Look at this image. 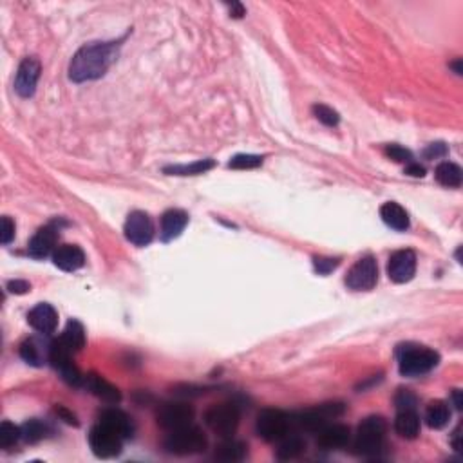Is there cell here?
<instances>
[{
  "label": "cell",
  "mask_w": 463,
  "mask_h": 463,
  "mask_svg": "<svg viewBox=\"0 0 463 463\" xmlns=\"http://www.w3.org/2000/svg\"><path fill=\"white\" fill-rule=\"evenodd\" d=\"M257 435L266 442H279L291 430L290 416L279 409H264L257 416Z\"/></svg>",
  "instance_id": "cell-7"
},
{
  "label": "cell",
  "mask_w": 463,
  "mask_h": 463,
  "mask_svg": "<svg viewBox=\"0 0 463 463\" xmlns=\"http://www.w3.org/2000/svg\"><path fill=\"white\" fill-rule=\"evenodd\" d=\"M89 445L98 458H115L122 452L123 438L107 426L98 423L90 429Z\"/></svg>",
  "instance_id": "cell-8"
},
{
  "label": "cell",
  "mask_w": 463,
  "mask_h": 463,
  "mask_svg": "<svg viewBox=\"0 0 463 463\" xmlns=\"http://www.w3.org/2000/svg\"><path fill=\"white\" fill-rule=\"evenodd\" d=\"M239 409L235 404H218L212 406L205 414V422L210 429L221 438H232L239 427Z\"/></svg>",
  "instance_id": "cell-6"
},
{
  "label": "cell",
  "mask_w": 463,
  "mask_h": 463,
  "mask_svg": "<svg viewBox=\"0 0 463 463\" xmlns=\"http://www.w3.org/2000/svg\"><path fill=\"white\" fill-rule=\"evenodd\" d=\"M313 115H315V118L319 119L320 123H324L326 127H336L339 122H341V116H339V112L333 111L332 107L322 105V103L313 107Z\"/></svg>",
  "instance_id": "cell-32"
},
{
  "label": "cell",
  "mask_w": 463,
  "mask_h": 463,
  "mask_svg": "<svg viewBox=\"0 0 463 463\" xmlns=\"http://www.w3.org/2000/svg\"><path fill=\"white\" fill-rule=\"evenodd\" d=\"M394 429L402 438L414 440L420 435V416L414 409L398 411L397 420H394Z\"/></svg>",
  "instance_id": "cell-23"
},
{
  "label": "cell",
  "mask_w": 463,
  "mask_h": 463,
  "mask_svg": "<svg viewBox=\"0 0 463 463\" xmlns=\"http://www.w3.org/2000/svg\"><path fill=\"white\" fill-rule=\"evenodd\" d=\"M216 167L213 160H199L190 165H176V167H165L163 172L168 176H197V174L209 172L210 168Z\"/></svg>",
  "instance_id": "cell-28"
},
{
  "label": "cell",
  "mask_w": 463,
  "mask_h": 463,
  "mask_svg": "<svg viewBox=\"0 0 463 463\" xmlns=\"http://www.w3.org/2000/svg\"><path fill=\"white\" fill-rule=\"evenodd\" d=\"M40 61L37 58H24L17 71V78H15V90L22 98H29L35 95L37 90L38 78H40Z\"/></svg>",
  "instance_id": "cell-13"
},
{
  "label": "cell",
  "mask_w": 463,
  "mask_h": 463,
  "mask_svg": "<svg viewBox=\"0 0 463 463\" xmlns=\"http://www.w3.org/2000/svg\"><path fill=\"white\" fill-rule=\"evenodd\" d=\"M20 429H22V440L28 443L40 442V440L45 438V435H47V426H45L44 422H40V420H29V422H25Z\"/></svg>",
  "instance_id": "cell-30"
},
{
  "label": "cell",
  "mask_w": 463,
  "mask_h": 463,
  "mask_svg": "<svg viewBox=\"0 0 463 463\" xmlns=\"http://www.w3.org/2000/svg\"><path fill=\"white\" fill-rule=\"evenodd\" d=\"M156 418L158 423L168 433L177 430L192 423L194 407L187 402H167L158 409Z\"/></svg>",
  "instance_id": "cell-10"
},
{
  "label": "cell",
  "mask_w": 463,
  "mask_h": 463,
  "mask_svg": "<svg viewBox=\"0 0 463 463\" xmlns=\"http://www.w3.org/2000/svg\"><path fill=\"white\" fill-rule=\"evenodd\" d=\"M259 165H262V156H257V154H238L228 161L230 168H239V170L255 168Z\"/></svg>",
  "instance_id": "cell-33"
},
{
  "label": "cell",
  "mask_w": 463,
  "mask_h": 463,
  "mask_svg": "<svg viewBox=\"0 0 463 463\" xmlns=\"http://www.w3.org/2000/svg\"><path fill=\"white\" fill-rule=\"evenodd\" d=\"M57 241H58V230L51 225L44 226V228L38 230L37 234L33 235V239L29 241L28 254L35 259L47 257V255L54 254V250L58 248Z\"/></svg>",
  "instance_id": "cell-16"
},
{
  "label": "cell",
  "mask_w": 463,
  "mask_h": 463,
  "mask_svg": "<svg viewBox=\"0 0 463 463\" xmlns=\"http://www.w3.org/2000/svg\"><path fill=\"white\" fill-rule=\"evenodd\" d=\"M119 42H90L71 60L69 78L76 83L102 78L118 58Z\"/></svg>",
  "instance_id": "cell-1"
},
{
  "label": "cell",
  "mask_w": 463,
  "mask_h": 463,
  "mask_svg": "<svg viewBox=\"0 0 463 463\" xmlns=\"http://www.w3.org/2000/svg\"><path fill=\"white\" fill-rule=\"evenodd\" d=\"M246 456V445L238 440L225 438V442L216 449V458L223 462H241Z\"/></svg>",
  "instance_id": "cell-29"
},
{
  "label": "cell",
  "mask_w": 463,
  "mask_h": 463,
  "mask_svg": "<svg viewBox=\"0 0 463 463\" xmlns=\"http://www.w3.org/2000/svg\"><path fill=\"white\" fill-rule=\"evenodd\" d=\"M60 341L69 348L71 353L82 351L86 346V329L78 320H69L64 333H61Z\"/></svg>",
  "instance_id": "cell-24"
},
{
  "label": "cell",
  "mask_w": 463,
  "mask_h": 463,
  "mask_svg": "<svg viewBox=\"0 0 463 463\" xmlns=\"http://www.w3.org/2000/svg\"><path fill=\"white\" fill-rule=\"evenodd\" d=\"M378 281V266L371 255L358 259L348 271L346 286L355 291H368L375 288Z\"/></svg>",
  "instance_id": "cell-9"
},
{
  "label": "cell",
  "mask_w": 463,
  "mask_h": 463,
  "mask_svg": "<svg viewBox=\"0 0 463 463\" xmlns=\"http://www.w3.org/2000/svg\"><path fill=\"white\" fill-rule=\"evenodd\" d=\"M279 442L281 445L277 449V458L279 459H295L306 449V442L297 433H288Z\"/></svg>",
  "instance_id": "cell-27"
},
{
  "label": "cell",
  "mask_w": 463,
  "mask_h": 463,
  "mask_svg": "<svg viewBox=\"0 0 463 463\" xmlns=\"http://www.w3.org/2000/svg\"><path fill=\"white\" fill-rule=\"evenodd\" d=\"M83 385H86L87 389L95 394V397L102 398L103 402L118 404L119 400H122V393L118 391V387H115V385L109 384L105 378L98 377V375H95V373L87 375Z\"/></svg>",
  "instance_id": "cell-21"
},
{
  "label": "cell",
  "mask_w": 463,
  "mask_h": 463,
  "mask_svg": "<svg viewBox=\"0 0 463 463\" xmlns=\"http://www.w3.org/2000/svg\"><path fill=\"white\" fill-rule=\"evenodd\" d=\"M51 344L53 342H47L44 336H31L20 346L22 361L28 362L29 365H35V368H42L49 362Z\"/></svg>",
  "instance_id": "cell-15"
},
{
  "label": "cell",
  "mask_w": 463,
  "mask_h": 463,
  "mask_svg": "<svg viewBox=\"0 0 463 463\" xmlns=\"http://www.w3.org/2000/svg\"><path fill=\"white\" fill-rule=\"evenodd\" d=\"M394 404H397L398 411H416V404L418 402H416V397H414L411 391L400 389L397 393V397H394Z\"/></svg>",
  "instance_id": "cell-35"
},
{
  "label": "cell",
  "mask_w": 463,
  "mask_h": 463,
  "mask_svg": "<svg viewBox=\"0 0 463 463\" xmlns=\"http://www.w3.org/2000/svg\"><path fill=\"white\" fill-rule=\"evenodd\" d=\"M385 429H387V423L382 416H368L365 420H362L357 430V438L353 443L355 452L358 456H365V458L377 456L384 447Z\"/></svg>",
  "instance_id": "cell-3"
},
{
  "label": "cell",
  "mask_w": 463,
  "mask_h": 463,
  "mask_svg": "<svg viewBox=\"0 0 463 463\" xmlns=\"http://www.w3.org/2000/svg\"><path fill=\"white\" fill-rule=\"evenodd\" d=\"M187 225H189V213L177 209L167 210L161 218V241L168 242L180 238Z\"/></svg>",
  "instance_id": "cell-20"
},
{
  "label": "cell",
  "mask_w": 463,
  "mask_h": 463,
  "mask_svg": "<svg viewBox=\"0 0 463 463\" xmlns=\"http://www.w3.org/2000/svg\"><path fill=\"white\" fill-rule=\"evenodd\" d=\"M165 449L170 455L177 456L199 455L206 449V436L199 427L190 423L177 430H170V435L165 440Z\"/></svg>",
  "instance_id": "cell-4"
},
{
  "label": "cell",
  "mask_w": 463,
  "mask_h": 463,
  "mask_svg": "<svg viewBox=\"0 0 463 463\" xmlns=\"http://www.w3.org/2000/svg\"><path fill=\"white\" fill-rule=\"evenodd\" d=\"M8 290L11 291V293H15V295H24V293H28L29 290H31V284L28 283V281H9L8 283Z\"/></svg>",
  "instance_id": "cell-39"
},
{
  "label": "cell",
  "mask_w": 463,
  "mask_h": 463,
  "mask_svg": "<svg viewBox=\"0 0 463 463\" xmlns=\"http://www.w3.org/2000/svg\"><path fill=\"white\" fill-rule=\"evenodd\" d=\"M20 438V427L13 426L11 422H2V426H0V447H2V449H9V447L15 445Z\"/></svg>",
  "instance_id": "cell-31"
},
{
  "label": "cell",
  "mask_w": 463,
  "mask_h": 463,
  "mask_svg": "<svg viewBox=\"0 0 463 463\" xmlns=\"http://www.w3.org/2000/svg\"><path fill=\"white\" fill-rule=\"evenodd\" d=\"M351 438V430L348 426L342 423H332V426H324L319 430L317 436V445L326 449V451H335V449H342L349 443Z\"/></svg>",
  "instance_id": "cell-17"
},
{
  "label": "cell",
  "mask_w": 463,
  "mask_h": 463,
  "mask_svg": "<svg viewBox=\"0 0 463 463\" xmlns=\"http://www.w3.org/2000/svg\"><path fill=\"white\" fill-rule=\"evenodd\" d=\"M28 322L40 335H51L58 326V313L51 304L40 303L28 313Z\"/></svg>",
  "instance_id": "cell-14"
},
{
  "label": "cell",
  "mask_w": 463,
  "mask_h": 463,
  "mask_svg": "<svg viewBox=\"0 0 463 463\" xmlns=\"http://www.w3.org/2000/svg\"><path fill=\"white\" fill-rule=\"evenodd\" d=\"M398 357V369L404 377H422V375L429 373L438 365L440 355L436 351L423 346L416 344H406L398 346L397 349Z\"/></svg>",
  "instance_id": "cell-2"
},
{
  "label": "cell",
  "mask_w": 463,
  "mask_h": 463,
  "mask_svg": "<svg viewBox=\"0 0 463 463\" xmlns=\"http://www.w3.org/2000/svg\"><path fill=\"white\" fill-rule=\"evenodd\" d=\"M346 411L344 404L333 402V404H322V406L315 407V409H307L303 413L291 414L290 426L291 429L307 430V433H319L324 426H328L329 420L341 416Z\"/></svg>",
  "instance_id": "cell-5"
},
{
  "label": "cell",
  "mask_w": 463,
  "mask_h": 463,
  "mask_svg": "<svg viewBox=\"0 0 463 463\" xmlns=\"http://www.w3.org/2000/svg\"><path fill=\"white\" fill-rule=\"evenodd\" d=\"M228 8H230V13H232V17L241 18L242 15H245V8H242V6L239 4V2H232V4H230Z\"/></svg>",
  "instance_id": "cell-43"
},
{
  "label": "cell",
  "mask_w": 463,
  "mask_h": 463,
  "mask_svg": "<svg viewBox=\"0 0 463 463\" xmlns=\"http://www.w3.org/2000/svg\"><path fill=\"white\" fill-rule=\"evenodd\" d=\"M406 174H409V176L413 177H423L426 176V168H423L420 163L411 161L409 165H406Z\"/></svg>",
  "instance_id": "cell-40"
},
{
  "label": "cell",
  "mask_w": 463,
  "mask_h": 463,
  "mask_svg": "<svg viewBox=\"0 0 463 463\" xmlns=\"http://www.w3.org/2000/svg\"><path fill=\"white\" fill-rule=\"evenodd\" d=\"M123 232H125L127 241L134 246H147L154 239V223L148 213L136 210L129 213Z\"/></svg>",
  "instance_id": "cell-11"
},
{
  "label": "cell",
  "mask_w": 463,
  "mask_h": 463,
  "mask_svg": "<svg viewBox=\"0 0 463 463\" xmlns=\"http://www.w3.org/2000/svg\"><path fill=\"white\" fill-rule=\"evenodd\" d=\"M385 154H387V158L397 161V163L409 165L413 161V152L409 148L402 147V145H387L385 147Z\"/></svg>",
  "instance_id": "cell-34"
},
{
  "label": "cell",
  "mask_w": 463,
  "mask_h": 463,
  "mask_svg": "<svg viewBox=\"0 0 463 463\" xmlns=\"http://www.w3.org/2000/svg\"><path fill=\"white\" fill-rule=\"evenodd\" d=\"M0 226H2V228H0V242H2V245H9V242L15 239V223H13L8 216H4Z\"/></svg>",
  "instance_id": "cell-37"
},
{
  "label": "cell",
  "mask_w": 463,
  "mask_h": 463,
  "mask_svg": "<svg viewBox=\"0 0 463 463\" xmlns=\"http://www.w3.org/2000/svg\"><path fill=\"white\" fill-rule=\"evenodd\" d=\"M451 67L456 71V74H462V60H459V58L455 61V64H451Z\"/></svg>",
  "instance_id": "cell-45"
},
{
  "label": "cell",
  "mask_w": 463,
  "mask_h": 463,
  "mask_svg": "<svg viewBox=\"0 0 463 463\" xmlns=\"http://www.w3.org/2000/svg\"><path fill=\"white\" fill-rule=\"evenodd\" d=\"M313 264H315L317 274H320V275H328L329 271H333L336 266H339V259H332V257H315V259H313Z\"/></svg>",
  "instance_id": "cell-36"
},
{
  "label": "cell",
  "mask_w": 463,
  "mask_h": 463,
  "mask_svg": "<svg viewBox=\"0 0 463 463\" xmlns=\"http://www.w3.org/2000/svg\"><path fill=\"white\" fill-rule=\"evenodd\" d=\"M53 262L64 271H76L86 264V254L76 245H61L54 250Z\"/></svg>",
  "instance_id": "cell-18"
},
{
  "label": "cell",
  "mask_w": 463,
  "mask_h": 463,
  "mask_svg": "<svg viewBox=\"0 0 463 463\" xmlns=\"http://www.w3.org/2000/svg\"><path fill=\"white\" fill-rule=\"evenodd\" d=\"M100 423H103V426H107L109 429L115 430V433H118L123 440L134 436L136 427L132 418L129 414L123 413V411L116 409V407L102 411V414H100Z\"/></svg>",
  "instance_id": "cell-19"
},
{
  "label": "cell",
  "mask_w": 463,
  "mask_h": 463,
  "mask_svg": "<svg viewBox=\"0 0 463 463\" xmlns=\"http://www.w3.org/2000/svg\"><path fill=\"white\" fill-rule=\"evenodd\" d=\"M436 181L447 189H459L463 181V172L462 168L456 163H451V161H443L436 167Z\"/></svg>",
  "instance_id": "cell-25"
},
{
  "label": "cell",
  "mask_w": 463,
  "mask_h": 463,
  "mask_svg": "<svg viewBox=\"0 0 463 463\" xmlns=\"http://www.w3.org/2000/svg\"><path fill=\"white\" fill-rule=\"evenodd\" d=\"M451 420V407L447 406L443 400L430 402L426 409V422L430 429H442Z\"/></svg>",
  "instance_id": "cell-26"
},
{
  "label": "cell",
  "mask_w": 463,
  "mask_h": 463,
  "mask_svg": "<svg viewBox=\"0 0 463 463\" xmlns=\"http://www.w3.org/2000/svg\"><path fill=\"white\" fill-rule=\"evenodd\" d=\"M459 438H462V426L456 427V430L452 433L451 443H452V447H455L456 451H462V442H459Z\"/></svg>",
  "instance_id": "cell-42"
},
{
  "label": "cell",
  "mask_w": 463,
  "mask_h": 463,
  "mask_svg": "<svg viewBox=\"0 0 463 463\" xmlns=\"http://www.w3.org/2000/svg\"><path fill=\"white\" fill-rule=\"evenodd\" d=\"M447 152H449V148H447L445 143H430L429 147L423 151V156H426L427 160H438V158L447 156Z\"/></svg>",
  "instance_id": "cell-38"
},
{
  "label": "cell",
  "mask_w": 463,
  "mask_h": 463,
  "mask_svg": "<svg viewBox=\"0 0 463 463\" xmlns=\"http://www.w3.org/2000/svg\"><path fill=\"white\" fill-rule=\"evenodd\" d=\"M54 411H57L58 416H61V418L66 420L67 423H73V426H78V422H76V416H74L73 413H69V411H67V409H64V407H61V406H58Z\"/></svg>",
  "instance_id": "cell-41"
},
{
  "label": "cell",
  "mask_w": 463,
  "mask_h": 463,
  "mask_svg": "<svg viewBox=\"0 0 463 463\" xmlns=\"http://www.w3.org/2000/svg\"><path fill=\"white\" fill-rule=\"evenodd\" d=\"M416 274V255L411 250L394 252L387 262V275L397 284L409 283Z\"/></svg>",
  "instance_id": "cell-12"
},
{
  "label": "cell",
  "mask_w": 463,
  "mask_h": 463,
  "mask_svg": "<svg viewBox=\"0 0 463 463\" xmlns=\"http://www.w3.org/2000/svg\"><path fill=\"white\" fill-rule=\"evenodd\" d=\"M380 218L389 228L397 230V232H406L409 228V213L406 212L404 206L398 203H385L380 209Z\"/></svg>",
  "instance_id": "cell-22"
},
{
  "label": "cell",
  "mask_w": 463,
  "mask_h": 463,
  "mask_svg": "<svg viewBox=\"0 0 463 463\" xmlns=\"http://www.w3.org/2000/svg\"><path fill=\"white\" fill-rule=\"evenodd\" d=\"M452 402H455L456 409H462L463 407V398H462V391L455 389L452 391Z\"/></svg>",
  "instance_id": "cell-44"
}]
</instances>
